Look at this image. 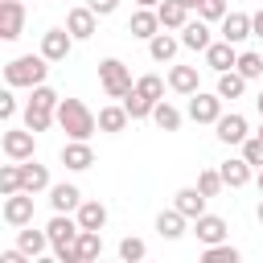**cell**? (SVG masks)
Returning <instances> with one entry per match:
<instances>
[{"label": "cell", "mask_w": 263, "mask_h": 263, "mask_svg": "<svg viewBox=\"0 0 263 263\" xmlns=\"http://www.w3.org/2000/svg\"><path fill=\"white\" fill-rule=\"evenodd\" d=\"M45 230H49V242H53V251H62V247H70L74 238H78V218L74 214H53L49 222H45Z\"/></svg>", "instance_id": "13"}, {"label": "cell", "mask_w": 263, "mask_h": 263, "mask_svg": "<svg viewBox=\"0 0 263 263\" xmlns=\"http://www.w3.org/2000/svg\"><path fill=\"white\" fill-rule=\"evenodd\" d=\"M234 70H238L242 78H259V74H263V53H255V49H242Z\"/></svg>", "instance_id": "38"}, {"label": "cell", "mask_w": 263, "mask_h": 263, "mask_svg": "<svg viewBox=\"0 0 263 263\" xmlns=\"http://www.w3.org/2000/svg\"><path fill=\"white\" fill-rule=\"evenodd\" d=\"M218 25H222V37H226V41H234V45H242L247 37H255V29H251V16H247V12H226Z\"/></svg>", "instance_id": "23"}, {"label": "cell", "mask_w": 263, "mask_h": 263, "mask_svg": "<svg viewBox=\"0 0 263 263\" xmlns=\"http://www.w3.org/2000/svg\"><path fill=\"white\" fill-rule=\"evenodd\" d=\"M78 205H82V189H78V185H70V181L49 185V210H53V214H74Z\"/></svg>", "instance_id": "17"}, {"label": "cell", "mask_w": 263, "mask_h": 263, "mask_svg": "<svg viewBox=\"0 0 263 263\" xmlns=\"http://www.w3.org/2000/svg\"><path fill=\"white\" fill-rule=\"evenodd\" d=\"M226 12H230V8H226V0H197V16H201V21H210V25H214V21H222Z\"/></svg>", "instance_id": "41"}, {"label": "cell", "mask_w": 263, "mask_h": 263, "mask_svg": "<svg viewBox=\"0 0 263 263\" xmlns=\"http://www.w3.org/2000/svg\"><path fill=\"white\" fill-rule=\"evenodd\" d=\"M123 107H127V115H132V119H152V107H156V103H152V99H144V95L132 86V90L123 95Z\"/></svg>", "instance_id": "34"}, {"label": "cell", "mask_w": 263, "mask_h": 263, "mask_svg": "<svg viewBox=\"0 0 263 263\" xmlns=\"http://www.w3.org/2000/svg\"><path fill=\"white\" fill-rule=\"evenodd\" d=\"M127 123H132V115H127L123 99H119V103H107V107H99V132H107V136H119Z\"/></svg>", "instance_id": "22"}, {"label": "cell", "mask_w": 263, "mask_h": 263, "mask_svg": "<svg viewBox=\"0 0 263 263\" xmlns=\"http://www.w3.org/2000/svg\"><path fill=\"white\" fill-rule=\"evenodd\" d=\"M49 123H58V111L25 103V127H29V132H49Z\"/></svg>", "instance_id": "32"}, {"label": "cell", "mask_w": 263, "mask_h": 263, "mask_svg": "<svg viewBox=\"0 0 263 263\" xmlns=\"http://www.w3.org/2000/svg\"><path fill=\"white\" fill-rule=\"evenodd\" d=\"M45 74H49V58L45 53H21V58H12L8 66H4V86H41L45 82Z\"/></svg>", "instance_id": "2"}, {"label": "cell", "mask_w": 263, "mask_h": 263, "mask_svg": "<svg viewBox=\"0 0 263 263\" xmlns=\"http://www.w3.org/2000/svg\"><path fill=\"white\" fill-rule=\"evenodd\" d=\"M25 33V4L21 0H0V37L16 41Z\"/></svg>", "instance_id": "14"}, {"label": "cell", "mask_w": 263, "mask_h": 263, "mask_svg": "<svg viewBox=\"0 0 263 263\" xmlns=\"http://www.w3.org/2000/svg\"><path fill=\"white\" fill-rule=\"evenodd\" d=\"M16 86H8V90H0V119L4 123H12L16 119V95H12Z\"/></svg>", "instance_id": "43"}, {"label": "cell", "mask_w": 263, "mask_h": 263, "mask_svg": "<svg viewBox=\"0 0 263 263\" xmlns=\"http://www.w3.org/2000/svg\"><path fill=\"white\" fill-rule=\"evenodd\" d=\"M0 148H4L8 160H29V156L37 152V132H29V127H12V123H8V132L0 136Z\"/></svg>", "instance_id": "5"}, {"label": "cell", "mask_w": 263, "mask_h": 263, "mask_svg": "<svg viewBox=\"0 0 263 263\" xmlns=\"http://www.w3.org/2000/svg\"><path fill=\"white\" fill-rule=\"evenodd\" d=\"M66 29L74 33V41H90V37L99 33V12H95L90 4H78V8L66 12Z\"/></svg>", "instance_id": "7"}, {"label": "cell", "mask_w": 263, "mask_h": 263, "mask_svg": "<svg viewBox=\"0 0 263 263\" xmlns=\"http://www.w3.org/2000/svg\"><path fill=\"white\" fill-rule=\"evenodd\" d=\"M255 136H263V119H259V132H255Z\"/></svg>", "instance_id": "50"}, {"label": "cell", "mask_w": 263, "mask_h": 263, "mask_svg": "<svg viewBox=\"0 0 263 263\" xmlns=\"http://www.w3.org/2000/svg\"><path fill=\"white\" fill-rule=\"evenodd\" d=\"M99 86H103L107 99H123L136 82H132V70H127L119 58H103V62H99Z\"/></svg>", "instance_id": "3"}, {"label": "cell", "mask_w": 263, "mask_h": 263, "mask_svg": "<svg viewBox=\"0 0 263 263\" xmlns=\"http://www.w3.org/2000/svg\"><path fill=\"white\" fill-rule=\"evenodd\" d=\"M197 189H201L205 197H218V193L226 189V181H222V168H201V173H197Z\"/></svg>", "instance_id": "37"}, {"label": "cell", "mask_w": 263, "mask_h": 263, "mask_svg": "<svg viewBox=\"0 0 263 263\" xmlns=\"http://www.w3.org/2000/svg\"><path fill=\"white\" fill-rule=\"evenodd\" d=\"M210 41H214V37H210V21H201V16H197V21H189V25L181 29V45H185V49L205 53V49H210Z\"/></svg>", "instance_id": "26"}, {"label": "cell", "mask_w": 263, "mask_h": 263, "mask_svg": "<svg viewBox=\"0 0 263 263\" xmlns=\"http://www.w3.org/2000/svg\"><path fill=\"white\" fill-rule=\"evenodd\" d=\"M74 218H78V226H82V230H103V226H107V205H103V201H86V197H82V205L74 210Z\"/></svg>", "instance_id": "27"}, {"label": "cell", "mask_w": 263, "mask_h": 263, "mask_svg": "<svg viewBox=\"0 0 263 263\" xmlns=\"http://www.w3.org/2000/svg\"><path fill=\"white\" fill-rule=\"evenodd\" d=\"M177 49H181V37H173V29H160V33L148 41V58L160 62V66H168V62L177 58Z\"/></svg>", "instance_id": "21"}, {"label": "cell", "mask_w": 263, "mask_h": 263, "mask_svg": "<svg viewBox=\"0 0 263 263\" xmlns=\"http://www.w3.org/2000/svg\"><path fill=\"white\" fill-rule=\"evenodd\" d=\"M21 181H25V189H29V193H49V185H53V181H49V168H45V164H37L33 156H29V160H21Z\"/></svg>", "instance_id": "24"}, {"label": "cell", "mask_w": 263, "mask_h": 263, "mask_svg": "<svg viewBox=\"0 0 263 263\" xmlns=\"http://www.w3.org/2000/svg\"><path fill=\"white\" fill-rule=\"evenodd\" d=\"M214 136H218L222 144H230V148H234V144L242 148V140L251 136V127H247V115H238V111H230V115H226V111H222V119L214 123Z\"/></svg>", "instance_id": "8"}, {"label": "cell", "mask_w": 263, "mask_h": 263, "mask_svg": "<svg viewBox=\"0 0 263 263\" xmlns=\"http://www.w3.org/2000/svg\"><path fill=\"white\" fill-rule=\"evenodd\" d=\"M185 4H189V8H197V0H185Z\"/></svg>", "instance_id": "51"}, {"label": "cell", "mask_w": 263, "mask_h": 263, "mask_svg": "<svg viewBox=\"0 0 263 263\" xmlns=\"http://www.w3.org/2000/svg\"><path fill=\"white\" fill-rule=\"evenodd\" d=\"M189 226H193V222H189L177 205H168V210H160V214H156V234H160V238H168V242H173V238H181Z\"/></svg>", "instance_id": "19"}, {"label": "cell", "mask_w": 263, "mask_h": 263, "mask_svg": "<svg viewBox=\"0 0 263 263\" xmlns=\"http://www.w3.org/2000/svg\"><path fill=\"white\" fill-rule=\"evenodd\" d=\"M25 189V181H21V160H8V164H0V197H8V193H21Z\"/></svg>", "instance_id": "33"}, {"label": "cell", "mask_w": 263, "mask_h": 263, "mask_svg": "<svg viewBox=\"0 0 263 263\" xmlns=\"http://www.w3.org/2000/svg\"><path fill=\"white\" fill-rule=\"evenodd\" d=\"M74 251H78V259H82V263H95V259L103 255V230H78Z\"/></svg>", "instance_id": "29"}, {"label": "cell", "mask_w": 263, "mask_h": 263, "mask_svg": "<svg viewBox=\"0 0 263 263\" xmlns=\"http://www.w3.org/2000/svg\"><path fill=\"white\" fill-rule=\"evenodd\" d=\"M144 255H148V242H144V238H132V234H127V238L119 242V259H123V263H140Z\"/></svg>", "instance_id": "40"}, {"label": "cell", "mask_w": 263, "mask_h": 263, "mask_svg": "<svg viewBox=\"0 0 263 263\" xmlns=\"http://www.w3.org/2000/svg\"><path fill=\"white\" fill-rule=\"evenodd\" d=\"M205 66L214 70V74H226V70H234L238 66V45L234 41H210V49H205Z\"/></svg>", "instance_id": "10"}, {"label": "cell", "mask_w": 263, "mask_h": 263, "mask_svg": "<svg viewBox=\"0 0 263 263\" xmlns=\"http://www.w3.org/2000/svg\"><path fill=\"white\" fill-rule=\"evenodd\" d=\"M168 90H177V95H193V90H201L197 86V66H173L168 70Z\"/></svg>", "instance_id": "28"}, {"label": "cell", "mask_w": 263, "mask_h": 263, "mask_svg": "<svg viewBox=\"0 0 263 263\" xmlns=\"http://www.w3.org/2000/svg\"><path fill=\"white\" fill-rule=\"evenodd\" d=\"M58 127L66 132V140H90L99 132V115L82 99H62L58 103Z\"/></svg>", "instance_id": "1"}, {"label": "cell", "mask_w": 263, "mask_h": 263, "mask_svg": "<svg viewBox=\"0 0 263 263\" xmlns=\"http://www.w3.org/2000/svg\"><path fill=\"white\" fill-rule=\"evenodd\" d=\"M62 164H66L70 173H86V168L95 164L90 140H66V144H62Z\"/></svg>", "instance_id": "11"}, {"label": "cell", "mask_w": 263, "mask_h": 263, "mask_svg": "<svg viewBox=\"0 0 263 263\" xmlns=\"http://www.w3.org/2000/svg\"><path fill=\"white\" fill-rule=\"evenodd\" d=\"M70 49H74V33H70V29H45V33H41V53H45L49 62H66Z\"/></svg>", "instance_id": "9"}, {"label": "cell", "mask_w": 263, "mask_h": 263, "mask_svg": "<svg viewBox=\"0 0 263 263\" xmlns=\"http://www.w3.org/2000/svg\"><path fill=\"white\" fill-rule=\"evenodd\" d=\"M255 218H259V222H263V201H259V210H255Z\"/></svg>", "instance_id": "49"}, {"label": "cell", "mask_w": 263, "mask_h": 263, "mask_svg": "<svg viewBox=\"0 0 263 263\" xmlns=\"http://www.w3.org/2000/svg\"><path fill=\"white\" fill-rule=\"evenodd\" d=\"M242 255H238V247H230V242H210L205 251H201V263H238Z\"/></svg>", "instance_id": "35"}, {"label": "cell", "mask_w": 263, "mask_h": 263, "mask_svg": "<svg viewBox=\"0 0 263 263\" xmlns=\"http://www.w3.org/2000/svg\"><path fill=\"white\" fill-rule=\"evenodd\" d=\"M16 247L37 263V259L45 255V247H53V242H49V230H33V222H29V226H21V230H16Z\"/></svg>", "instance_id": "20"}, {"label": "cell", "mask_w": 263, "mask_h": 263, "mask_svg": "<svg viewBox=\"0 0 263 263\" xmlns=\"http://www.w3.org/2000/svg\"><path fill=\"white\" fill-rule=\"evenodd\" d=\"M255 111H259V119H263V90L255 95Z\"/></svg>", "instance_id": "46"}, {"label": "cell", "mask_w": 263, "mask_h": 263, "mask_svg": "<svg viewBox=\"0 0 263 263\" xmlns=\"http://www.w3.org/2000/svg\"><path fill=\"white\" fill-rule=\"evenodd\" d=\"M205 201H210V197H205L197 185H185V189H177V193H173V205H177V210H181L189 222L205 214Z\"/></svg>", "instance_id": "18"}, {"label": "cell", "mask_w": 263, "mask_h": 263, "mask_svg": "<svg viewBox=\"0 0 263 263\" xmlns=\"http://www.w3.org/2000/svg\"><path fill=\"white\" fill-rule=\"evenodd\" d=\"M152 123H156L160 132H177V127L185 123V115H181V111H177V107H173L168 99H160V103L152 107Z\"/></svg>", "instance_id": "30"}, {"label": "cell", "mask_w": 263, "mask_h": 263, "mask_svg": "<svg viewBox=\"0 0 263 263\" xmlns=\"http://www.w3.org/2000/svg\"><path fill=\"white\" fill-rule=\"evenodd\" d=\"M156 12H160V25H164V29H177V33H181V29L189 25V12H193V8H189L185 0H160Z\"/></svg>", "instance_id": "25"}, {"label": "cell", "mask_w": 263, "mask_h": 263, "mask_svg": "<svg viewBox=\"0 0 263 263\" xmlns=\"http://www.w3.org/2000/svg\"><path fill=\"white\" fill-rule=\"evenodd\" d=\"M218 168H222L226 189H242V185H251V181H255V164H247V156H242V152H238V156H230V160H222Z\"/></svg>", "instance_id": "16"}, {"label": "cell", "mask_w": 263, "mask_h": 263, "mask_svg": "<svg viewBox=\"0 0 263 263\" xmlns=\"http://www.w3.org/2000/svg\"><path fill=\"white\" fill-rule=\"evenodd\" d=\"M247 82H251V78H242L238 70H226V74H218V95L234 103V99H242V90H247Z\"/></svg>", "instance_id": "31"}, {"label": "cell", "mask_w": 263, "mask_h": 263, "mask_svg": "<svg viewBox=\"0 0 263 263\" xmlns=\"http://www.w3.org/2000/svg\"><path fill=\"white\" fill-rule=\"evenodd\" d=\"M242 156H247V164L263 168V136H247L242 140Z\"/></svg>", "instance_id": "42"}, {"label": "cell", "mask_w": 263, "mask_h": 263, "mask_svg": "<svg viewBox=\"0 0 263 263\" xmlns=\"http://www.w3.org/2000/svg\"><path fill=\"white\" fill-rule=\"evenodd\" d=\"M33 197H37V193H29V189L8 193V197H4V205H0V218H4L12 230L29 226V222H33Z\"/></svg>", "instance_id": "6"}, {"label": "cell", "mask_w": 263, "mask_h": 263, "mask_svg": "<svg viewBox=\"0 0 263 263\" xmlns=\"http://www.w3.org/2000/svg\"><path fill=\"white\" fill-rule=\"evenodd\" d=\"M136 4H144V8H156V4H160V0H136Z\"/></svg>", "instance_id": "48"}, {"label": "cell", "mask_w": 263, "mask_h": 263, "mask_svg": "<svg viewBox=\"0 0 263 263\" xmlns=\"http://www.w3.org/2000/svg\"><path fill=\"white\" fill-rule=\"evenodd\" d=\"M29 103L33 107H49V111H58V103H62V95L49 86V82H41V86H33V95H29Z\"/></svg>", "instance_id": "39"}, {"label": "cell", "mask_w": 263, "mask_h": 263, "mask_svg": "<svg viewBox=\"0 0 263 263\" xmlns=\"http://www.w3.org/2000/svg\"><path fill=\"white\" fill-rule=\"evenodd\" d=\"M255 185H259V193H263V168H259V173H255Z\"/></svg>", "instance_id": "47"}, {"label": "cell", "mask_w": 263, "mask_h": 263, "mask_svg": "<svg viewBox=\"0 0 263 263\" xmlns=\"http://www.w3.org/2000/svg\"><path fill=\"white\" fill-rule=\"evenodd\" d=\"M251 29H255V37H263V8L251 16Z\"/></svg>", "instance_id": "45"}, {"label": "cell", "mask_w": 263, "mask_h": 263, "mask_svg": "<svg viewBox=\"0 0 263 263\" xmlns=\"http://www.w3.org/2000/svg\"><path fill=\"white\" fill-rule=\"evenodd\" d=\"M160 29H164V25H160V12H156V8H144V4H140V8L132 12V21H127V33L140 37V41H152Z\"/></svg>", "instance_id": "15"}, {"label": "cell", "mask_w": 263, "mask_h": 263, "mask_svg": "<svg viewBox=\"0 0 263 263\" xmlns=\"http://www.w3.org/2000/svg\"><path fill=\"white\" fill-rule=\"evenodd\" d=\"M222 103H226V99H222L218 90H214V95H205V90H193V95H189V107H185V115H189L193 123H210V127H214V123L222 119Z\"/></svg>", "instance_id": "4"}, {"label": "cell", "mask_w": 263, "mask_h": 263, "mask_svg": "<svg viewBox=\"0 0 263 263\" xmlns=\"http://www.w3.org/2000/svg\"><path fill=\"white\" fill-rule=\"evenodd\" d=\"M164 82H168V78H160V74H140V78H136V90H140L144 99L160 103V99H164Z\"/></svg>", "instance_id": "36"}, {"label": "cell", "mask_w": 263, "mask_h": 263, "mask_svg": "<svg viewBox=\"0 0 263 263\" xmlns=\"http://www.w3.org/2000/svg\"><path fill=\"white\" fill-rule=\"evenodd\" d=\"M193 234H197L201 247H210V242H226L230 230H226V218H222V214H210V210H205L201 218H193Z\"/></svg>", "instance_id": "12"}, {"label": "cell", "mask_w": 263, "mask_h": 263, "mask_svg": "<svg viewBox=\"0 0 263 263\" xmlns=\"http://www.w3.org/2000/svg\"><path fill=\"white\" fill-rule=\"evenodd\" d=\"M86 4H90V8L99 12V16H111V12L119 8V0H86Z\"/></svg>", "instance_id": "44"}]
</instances>
